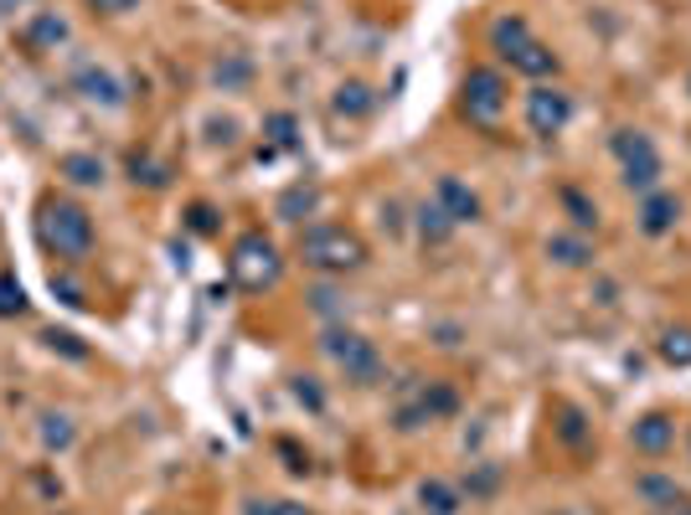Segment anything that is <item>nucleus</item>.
Instances as JSON below:
<instances>
[{"instance_id": "1", "label": "nucleus", "mask_w": 691, "mask_h": 515, "mask_svg": "<svg viewBox=\"0 0 691 515\" xmlns=\"http://www.w3.org/2000/svg\"><path fill=\"white\" fill-rule=\"evenodd\" d=\"M37 237L47 253H58L62 264H83L93 253V217L68 196H47L37 212Z\"/></svg>"}, {"instance_id": "2", "label": "nucleus", "mask_w": 691, "mask_h": 515, "mask_svg": "<svg viewBox=\"0 0 691 515\" xmlns=\"http://www.w3.org/2000/svg\"><path fill=\"white\" fill-rule=\"evenodd\" d=\"M300 258H305V268H316L326 279H341V274H357V268L367 264V243H361L351 227L320 222V227H305L300 233Z\"/></svg>"}, {"instance_id": "3", "label": "nucleus", "mask_w": 691, "mask_h": 515, "mask_svg": "<svg viewBox=\"0 0 691 515\" xmlns=\"http://www.w3.org/2000/svg\"><path fill=\"white\" fill-rule=\"evenodd\" d=\"M491 52H496L512 73L537 78V83H547V78L557 73V58L532 37V27H526L522 16H501L496 27H491Z\"/></svg>"}, {"instance_id": "4", "label": "nucleus", "mask_w": 691, "mask_h": 515, "mask_svg": "<svg viewBox=\"0 0 691 515\" xmlns=\"http://www.w3.org/2000/svg\"><path fill=\"white\" fill-rule=\"evenodd\" d=\"M227 274H233V284H238V289H248V295H264V289H274V284H279V274H285V258H279V248H274L264 233H243L238 243H233Z\"/></svg>"}, {"instance_id": "5", "label": "nucleus", "mask_w": 691, "mask_h": 515, "mask_svg": "<svg viewBox=\"0 0 691 515\" xmlns=\"http://www.w3.org/2000/svg\"><path fill=\"white\" fill-rule=\"evenodd\" d=\"M609 150H615V161H619V181H625V186H630L635 196L661 192L666 165H661V150L650 145V134H640V130H619L615 140H609Z\"/></svg>"}, {"instance_id": "6", "label": "nucleus", "mask_w": 691, "mask_h": 515, "mask_svg": "<svg viewBox=\"0 0 691 515\" xmlns=\"http://www.w3.org/2000/svg\"><path fill=\"white\" fill-rule=\"evenodd\" d=\"M454 412H460V392H454L450 382H413L403 398H398V408H392V423L403 428V433H413V428L444 423Z\"/></svg>"}, {"instance_id": "7", "label": "nucleus", "mask_w": 691, "mask_h": 515, "mask_svg": "<svg viewBox=\"0 0 691 515\" xmlns=\"http://www.w3.org/2000/svg\"><path fill=\"white\" fill-rule=\"evenodd\" d=\"M320 351L331 356L346 382H357V387L382 382V356H377V346L367 336H357V330H326V336H320Z\"/></svg>"}, {"instance_id": "8", "label": "nucleus", "mask_w": 691, "mask_h": 515, "mask_svg": "<svg viewBox=\"0 0 691 515\" xmlns=\"http://www.w3.org/2000/svg\"><path fill=\"white\" fill-rule=\"evenodd\" d=\"M506 103H512V93H506V78H501V68H470L465 89H460V109H465L470 124L496 130L501 114H506Z\"/></svg>"}, {"instance_id": "9", "label": "nucleus", "mask_w": 691, "mask_h": 515, "mask_svg": "<svg viewBox=\"0 0 691 515\" xmlns=\"http://www.w3.org/2000/svg\"><path fill=\"white\" fill-rule=\"evenodd\" d=\"M573 119V93L557 89V83H537V89L526 93V130L537 134V140H553V134L568 130Z\"/></svg>"}, {"instance_id": "10", "label": "nucleus", "mask_w": 691, "mask_h": 515, "mask_svg": "<svg viewBox=\"0 0 691 515\" xmlns=\"http://www.w3.org/2000/svg\"><path fill=\"white\" fill-rule=\"evenodd\" d=\"M630 449L640 459H666L671 449H677V418H671L666 408L640 412V418H635V428H630Z\"/></svg>"}, {"instance_id": "11", "label": "nucleus", "mask_w": 691, "mask_h": 515, "mask_svg": "<svg viewBox=\"0 0 691 515\" xmlns=\"http://www.w3.org/2000/svg\"><path fill=\"white\" fill-rule=\"evenodd\" d=\"M635 222H640V233H646V237L677 233V222H681V196H677V192H646V196H640V212H635Z\"/></svg>"}, {"instance_id": "12", "label": "nucleus", "mask_w": 691, "mask_h": 515, "mask_svg": "<svg viewBox=\"0 0 691 515\" xmlns=\"http://www.w3.org/2000/svg\"><path fill=\"white\" fill-rule=\"evenodd\" d=\"M73 93L83 103H99V109H120L124 103V83L109 68H78L73 73Z\"/></svg>"}, {"instance_id": "13", "label": "nucleus", "mask_w": 691, "mask_h": 515, "mask_svg": "<svg viewBox=\"0 0 691 515\" xmlns=\"http://www.w3.org/2000/svg\"><path fill=\"white\" fill-rule=\"evenodd\" d=\"M434 202L444 206V217H450L454 227H465V222H475V217H481V196L470 192V186H465L460 176H439Z\"/></svg>"}, {"instance_id": "14", "label": "nucleus", "mask_w": 691, "mask_h": 515, "mask_svg": "<svg viewBox=\"0 0 691 515\" xmlns=\"http://www.w3.org/2000/svg\"><path fill=\"white\" fill-rule=\"evenodd\" d=\"M635 495H640L650 511H661V515H671L681 501H687L677 480H671V474H661V470H646V474H640V480H635Z\"/></svg>"}, {"instance_id": "15", "label": "nucleus", "mask_w": 691, "mask_h": 515, "mask_svg": "<svg viewBox=\"0 0 691 515\" xmlns=\"http://www.w3.org/2000/svg\"><path fill=\"white\" fill-rule=\"evenodd\" d=\"M58 176L68 181V186H104L109 165L99 161V155H89V150H73V155H62L58 161Z\"/></svg>"}, {"instance_id": "16", "label": "nucleus", "mask_w": 691, "mask_h": 515, "mask_svg": "<svg viewBox=\"0 0 691 515\" xmlns=\"http://www.w3.org/2000/svg\"><path fill=\"white\" fill-rule=\"evenodd\" d=\"M547 258L557 268H588L594 264V243L584 233H553L547 237Z\"/></svg>"}, {"instance_id": "17", "label": "nucleus", "mask_w": 691, "mask_h": 515, "mask_svg": "<svg viewBox=\"0 0 691 515\" xmlns=\"http://www.w3.org/2000/svg\"><path fill=\"white\" fill-rule=\"evenodd\" d=\"M460 505H465L460 485H450V480H419V511L423 515H460Z\"/></svg>"}, {"instance_id": "18", "label": "nucleus", "mask_w": 691, "mask_h": 515, "mask_svg": "<svg viewBox=\"0 0 691 515\" xmlns=\"http://www.w3.org/2000/svg\"><path fill=\"white\" fill-rule=\"evenodd\" d=\"M557 202H563V212L573 217V233H584V237L599 233V206L588 202L578 186H563V192H557Z\"/></svg>"}, {"instance_id": "19", "label": "nucleus", "mask_w": 691, "mask_h": 515, "mask_svg": "<svg viewBox=\"0 0 691 515\" xmlns=\"http://www.w3.org/2000/svg\"><path fill=\"white\" fill-rule=\"evenodd\" d=\"M42 449L47 454H62V449H73V439H78V423L68 418V412H42Z\"/></svg>"}, {"instance_id": "20", "label": "nucleus", "mask_w": 691, "mask_h": 515, "mask_svg": "<svg viewBox=\"0 0 691 515\" xmlns=\"http://www.w3.org/2000/svg\"><path fill=\"white\" fill-rule=\"evenodd\" d=\"M336 114H346V119H367L372 114V89H367V83H341V89H336Z\"/></svg>"}, {"instance_id": "21", "label": "nucleus", "mask_w": 691, "mask_h": 515, "mask_svg": "<svg viewBox=\"0 0 691 515\" xmlns=\"http://www.w3.org/2000/svg\"><path fill=\"white\" fill-rule=\"evenodd\" d=\"M58 42H68V21L62 16H37L27 31V47L31 52H47V47H58Z\"/></svg>"}, {"instance_id": "22", "label": "nucleus", "mask_w": 691, "mask_h": 515, "mask_svg": "<svg viewBox=\"0 0 691 515\" xmlns=\"http://www.w3.org/2000/svg\"><path fill=\"white\" fill-rule=\"evenodd\" d=\"M419 233H423V243H450L454 222L444 217V206H439V202H423L419 206Z\"/></svg>"}, {"instance_id": "23", "label": "nucleus", "mask_w": 691, "mask_h": 515, "mask_svg": "<svg viewBox=\"0 0 691 515\" xmlns=\"http://www.w3.org/2000/svg\"><path fill=\"white\" fill-rule=\"evenodd\" d=\"M316 202H320V192L300 181L295 192L279 196V222H300V217H310V212H316Z\"/></svg>"}, {"instance_id": "24", "label": "nucleus", "mask_w": 691, "mask_h": 515, "mask_svg": "<svg viewBox=\"0 0 691 515\" xmlns=\"http://www.w3.org/2000/svg\"><path fill=\"white\" fill-rule=\"evenodd\" d=\"M557 418H563V423H557V439L568 443V449H584V443L594 439V428H588V418L578 408H568V402H563V408H557Z\"/></svg>"}, {"instance_id": "25", "label": "nucleus", "mask_w": 691, "mask_h": 515, "mask_svg": "<svg viewBox=\"0 0 691 515\" xmlns=\"http://www.w3.org/2000/svg\"><path fill=\"white\" fill-rule=\"evenodd\" d=\"M264 140H269L274 150H295L300 145V119L295 114H269L264 119Z\"/></svg>"}, {"instance_id": "26", "label": "nucleus", "mask_w": 691, "mask_h": 515, "mask_svg": "<svg viewBox=\"0 0 691 515\" xmlns=\"http://www.w3.org/2000/svg\"><path fill=\"white\" fill-rule=\"evenodd\" d=\"M496 490H501V470H496V464H475V470L465 474L460 495H470V501H485V495H496Z\"/></svg>"}, {"instance_id": "27", "label": "nucleus", "mask_w": 691, "mask_h": 515, "mask_svg": "<svg viewBox=\"0 0 691 515\" xmlns=\"http://www.w3.org/2000/svg\"><path fill=\"white\" fill-rule=\"evenodd\" d=\"M661 361H671V367H691V330H666L661 336Z\"/></svg>"}, {"instance_id": "28", "label": "nucleus", "mask_w": 691, "mask_h": 515, "mask_svg": "<svg viewBox=\"0 0 691 515\" xmlns=\"http://www.w3.org/2000/svg\"><path fill=\"white\" fill-rule=\"evenodd\" d=\"M27 309V295H21V284L11 279V274H0V320H11V315H21Z\"/></svg>"}, {"instance_id": "29", "label": "nucleus", "mask_w": 691, "mask_h": 515, "mask_svg": "<svg viewBox=\"0 0 691 515\" xmlns=\"http://www.w3.org/2000/svg\"><path fill=\"white\" fill-rule=\"evenodd\" d=\"M130 171H135V186L140 181H145V186H155V192H161V186H166V165H155L151 155H135V161H130Z\"/></svg>"}, {"instance_id": "30", "label": "nucleus", "mask_w": 691, "mask_h": 515, "mask_svg": "<svg viewBox=\"0 0 691 515\" xmlns=\"http://www.w3.org/2000/svg\"><path fill=\"white\" fill-rule=\"evenodd\" d=\"M248 73H254V68H248V62L243 58H227V62H217V89H238V83H248Z\"/></svg>"}, {"instance_id": "31", "label": "nucleus", "mask_w": 691, "mask_h": 515, "mask_svg": "<svg viewBox=\"0 0 691 515\" xmlns=\"http://www.w3.org/2000/svg\"><path fill=\"white\" fill-rule=\"evenodd\" d=\"M186 227H192L196 237H212V233H217V212H212L207 202H196L192 212H186Z\"/></svg>"}, {"instance_id": "32", "label": "nucleus", "mask_w": 691, "mask_h": 515, "mask_svg": "<svg viewBox=\"0 0 691 515\" xmlns=\"http://www.w3.org/2000/svg\"><path fill=\"white\" fill-rule=\"evenodd\" d=\"M99 16H130V11H140V0H89Z\"/></svg>"}, {"instance_id": "33", "label": "nucleus", "mask_w": 691, "mask_h": 515, "mask_svg": "<svg viewBox=\"0 0 691 515\" xmlns=\"http://www.w3.org/2000/svg\"><path fill=\"white\" fill-rule=\"evenodd\" d=\"M295 398H300V402H310V408H326V398H320V387L316 382H310V377H300V382H295Z\"/></svg>"}, {"instance_id": "34", "label": "nucleus", "mask_w": 691, "mask_h": 515, "mask_svg": "<svg viewBox=\"0 0 691 515\" xmlns=\"http://www.w3.org/2000/svg\"><path fill=\"white\" fill-rule=\"evenodd\" d=\"M243 515H279V501H248Z\"/></svg>"}, {"instance_id": "35", "label": "nucleus", "mask_w": 691, "mask_h": 515, "mask_svg": "<svg viewBox=\"0 0 691 515\" xmlns=\"http://www.w3.org/2000/svg\"><path fill=\"white\" fill-rule=\"evenodd\" d=\"M279 515H316V511H305V505H295V501H279Z\"/></svg>"}, {"instance_id": "36", "label": "nucleus", "mask_w": 691, "mask_h": 515, "mask_svg": "<svg viewBox=\"0 0 691 515\" xmlns=\"http://www.w3.org/2000/svg\"><path fill=\"white\" fill-rule=\"evenodd\" d=\"M542 515H578V511H568V505H553V511H542Z\"/></svg>"}, {"instance_id": "37", "label": "nucleus", "mask_w": 691, "mask_h": 515, "mask_svg": "<svg viewBox=\"0 0 691 515\" xmlns=\"http://www.w3.org/2000/svg\"><path fill=\"white\" fill-rule=\"evenodd\" d=\"M671 515H691V501H681V505H677V511H671Z\"/></svg>"}, {"instance_id": "38", "label": "nucleus", "mask_w": 691, "mask_h": 515, "mask_svg": "<svg viewBox=\"0 0 691 515\" xmlns=\"http://www.w3.org/2000/svg\"><path fill=\"white\" fill-rule=\"evenodd\" d=\"M58 515H73V511H58Z\"/></svg>"}]
</instances>
